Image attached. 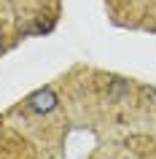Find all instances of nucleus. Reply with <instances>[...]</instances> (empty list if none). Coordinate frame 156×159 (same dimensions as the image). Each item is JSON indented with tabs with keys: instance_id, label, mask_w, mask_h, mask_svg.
Here are the masks:
<instances>
[{
	"instance_id": "f257e3e1",
	"label": "nucleus",
	"mask_w": 156,
	"mask_h": 159,
	"mask_svg": "<svg viewBox=\"0 0 156 159\" xmlns=\"http://www.w3.org/2000/svg\"><path fill=\"white\" fill-rule=\"evenodd\" d=\"M25 105H27L30 113H35V116H49L51 111H57L59 97H57V92H54L51 86H43V89H38V92H33L27 97Z\"/></svg>"
},
{
	"instance_id": "f03ea898",
	"label": "nucleus",
	"mask_w": 156,
	"mask_h": 159,
	"mask_svg": "<svg viewBox=\"0 0 156 159\" xmlns=\"http://www.w3.org/2000/svg\"><path fill=\"white\" fill-rule=\"evenodd\" d=\"M140 94H143V100H145L148 105H156V86H143Z\"/></svg>"
},
{
	"instance_id": "7ed1b4c3",
	"label": "nucleus",
	"mask_w": 156,
	"mask_h": 159,
	"mask_svg": "<svg viewBox=\"0 0 156 159\" xmlns=\"http://www.w3.org/2000/svg\"><path fill=\"white\" fill-rule=\"evenodd\" d=\"M0 51H3V33H0Z\"/></svg>"
},
{
	"instance_id": "20e7f679",
	"label": "nucleus",
	"mask_w": 156,
	"mask_h": 159,
	"mask_svg": "<svg viewBox=\"0 0 156 159\" xmlns=\"http://www.w3.org/2000/svg\"><path fill=\"white\" fill-rule=\"evenodd\" d=\"M154 30H156V27H154Z\"/></svg>"
}]
</instances>
